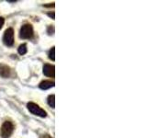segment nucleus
<instances>
[{"mask_svg": "<svg viewBox=\"0 0 147 138\" xmlns=\"http://www.w3.org/2000/svg\"><path fill=\"white\" fill-rule=\"evenodd\" d=\"M43 74L49 77H54L55 75V67L52 64H46L43 66Z\"/></svg>", "mask_w": 147, "mask_h": 138, "instance_id": "5", "label": "nucleus"}, {"mask_svg": "<svg viewBox=\"0 0 147 138\" xmlns=\"http://www.w3.org/2000/svg\"><path fill=\"white\" fill-rule=\"evenodd\" d=\"M20 37L21 39H31L33 37V28L30 24H24L20 29Z\"/></svg>", "mask_w": 147, "mask_h": 138, "instance_id": "2", "label": "nucleus"}, {"mask_svg": "<svg viewBox=\"0 0 147 138\" xmlns=\"http://www.w3.org/2000/svg\"><path fill=\"white\" fill-rule=\"evenodd\" d=\"M27 51H28V49H27V45H26L25 43L21 44V45L20 46V47H18V53L21 54V55L25 54V53H27Z\"/></svg>", "mask_w": 147, "mask_h": 138, "instance_id": "9", "label": "nucleus"}, {"mask_svg": "<svg viewBox=\"0 0 147 138\" xmlns=\"http://www.w3.org/2000/svg\"><path fill=\"white\" fill-rule=\"evenodd\" d=\"M55 96L54 95H50L48 97V104L51 106L52 108H54L55 107Z\"/></svg>", "mask_w": 147, "mask_h": 138, "instance_id": "8", "label": "nucleus"}, {"mask_svg": "<svg viewBox=\"0 0 147 138\" xmlns=\"http://www.w3.org/2000/svg\"><path fill=\"white\" fill-rule=\"evenodd\" d=\"M55 53V49H54V47H53L49 52V58L51 60H53V61H54V60H55V56H54L55 53Z\"/></svg>", "mask_w": 147, "mask_h": 138, "instance_id": "10", "label": "nucleus"}, {"mask_svg": "<svg viewBox=\"0 0 147 138\" xmlns=\"http://www.w3.org/2000/svg\"><path fill=\"white\" fill-rule=\"evenodd\" d=\"M48 16L52 18L53 20H54V13H53H53H48Z\"/></svg>", "mask_w": 147, "mask_h": 138, "instance_id": "13", "label": "nucleus"}, {"mask_svg": "<svg viewBox=\"0 0 147 138\" xmlns=\"http://www.w3.org/2000/svg\"><path fill=\"white\" fill-rule=\"evenodd\" d=\"M14 131V125L11 122L6 121L1 127V137L2 138H9L11 136Z\"/></svg>", "mask_w": 147, "mask_h": 138, "instance_id": "1", "label": "nucleus"}, {"mask_svg": "<svg viewBox=\"0 0 147 138\" xmlns=\"http://www.w3.org/2000/svg\"><path fill=\"white\" fill-rule=\"evenodd\" d=\"M4 43L7 46H12L14 43V30L12 28H9L6 31L3 37Z\"/></svg>", "mask_w": 147, "mask_h": 138, "instance_id": "4", "label": "nucleus"}, {"mask_svg": "<svg viewBox=\"0 0 147 138\" xmlns=\"http://www.w3.org/2000/svg\"><path fill=\"white\" fill-rule=\"evenodd\" d=\"M0 76L4 78H7L10 76V68L7 66H5V64H1L0 66Z\"/></svg>", "mask_w": 147, "mask_h": 138, "instance_id": "6", "label": "nucleus"}, {"mask_svg": "<svg viewBox=\"0 0 147 138\" xmlns=\"http://www.w3.org/2000/svg\"><path fill=\"white\" fill-rule=\"evenodd\" d=\"M27 106H28V110H29L32 114L37 115V116H40V117H46V115H47L44 110H42L39 105H37L33 102H29Z\"/></svg>", "mask_w": 147, "mask_h": 138, "instance_id": "3", "label": "nucleus"}, {"mask_svg": "<svg viewBox=\"0 0 147 138\" xmlns=\"http://www.w3.org/2000/svg\"><path fill=\"white\" fill-rule=\"evenodd\" d=\"M4 22H5L4 18L0 17V30H1V28L3 27V25H4Z\"/></svg>", "mask_w": 147, "mask_h": 138, "instance_id": "11", "label": "nucleus"}, {"mask_svg": "<svg viewBox=\"0 0 147 138\" xmlns=\"http://www.w3.org/2000/svg\"><path fill=\"white\" fill-rule=\"evenodd\" d=\"M54 86V82L53 81H51V80H44L42 82L40 83V89H48L50 87H53Z\"/></svg>", "mask_w": 147, "mask_h": 138, "instance_id": "7", "label": "nucleus"}, {"mask_svg": "<svg viewBox=\"0 0 147 138\" xmlns=\"http://www.w3.org/2000/svg\"><path fill=\"white\" fill-rule=\"evenodd\" d=\"M40 138H53V137L51 135H42Z\"/></svg>", "mask_w": 147, "mask_h": 138, "instance_id": "12", "label": "nucleus"}]
</instances>
